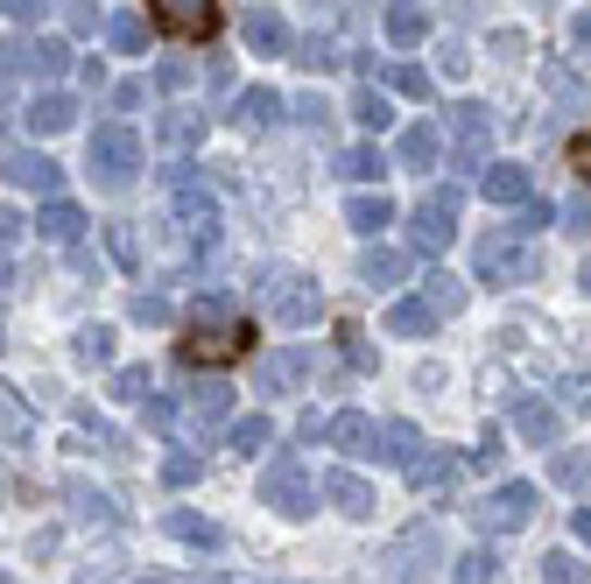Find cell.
<instances>
[{
	"mask_svg": "<svg viewBox=\"0 0 591 584\" xmlns=\"http://www.w3.org/2000/svg\"><path fill=\"white\" fill-rule=\"evenodd\" d=\"M254 346H261V324L232 310V318H198V324H184L176 359H184V366H240Z\"/></svg>",
	"mask_w": 591,
	"mask_h": 584,
	"instance_id": "obj_1",
	"label": "cell"
},
{
	"mask_svg": "<svg viewBox=\"0 0 591 584\" xmlns=\"http://www.w3.org/2000/svg\"><path fill=\"white\" fill-rule=\"evenodd\" d=\"M148 22L176 42H212L226 28V8L218 0H148Z\"/></svg>",
	"mask_w": 591,
	"mask_h": 584,
	"instance_id": "obj_2",
	"label": "cell"
},
{
	"mask_svg": "<svg viewBox=\"0 0 591 584\" xmlns=\"http://www.w3.org/2000/svg\"><path fill=\"white\" fill-rule=\"evenodd\" d=\"M493 198H528V176L521 170H500L493 176Z\"/></svg>",
	"mask_w": 591,
	"mask_h": 584,
	"instance_id": "obj_3",
	"label": "cell"
},
{
	"mask_svg": "<svg viewBox=\"0 0 591 584\" xmlns=\"http://www.w3.org/2000/svg\"><path fill=\"white\" fill-rule=\"evenodd\" d=\"M570 170H578L584 184H591V134H578V141H570Z\"/></svg>",
	"mask_w": 591,
	"mask_h": 584,
	"instance_id": "obj_4",
	"label": "cell"
},
{
	"mask_svg": "<svg viewBox=\"0 0 591 584\" xmlns=\"http://www.w3.org/2000/svg\"><path fill=\"white\" fill-rule=\"evenodd\" d=\"M584 289H591V268H584Z\"/></svg>",
	"mask_w": 591,
	"mask_h": 584,
	"instance_id": "obj_5",
	"label": "cell"
}]
</instances>
